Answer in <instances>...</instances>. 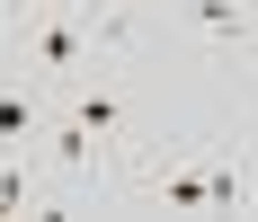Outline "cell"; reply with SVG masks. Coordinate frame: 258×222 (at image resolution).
Wrapping results in <instances>:
<instances>
[{
  "mask_svg": "<svg viewBox=\"0 0 258 222\" xmlns=\"http://www.w3.org/2000/svg\"><path fill=\"white\" fill-rule=\"evenodd\" d=\"M80 124H89V133H107V124H116V98H107V89H80V107H72Z\"/></svg>",
  "mask_w": 258,
  "mask_h": 222,
  "instance_id": "5",
  "label": "cell"
},
{
  "mask_svg": "<svg viewBox=\"0 0 258 222\" xmlns=\"http://www.w3.org/2000/svg\"><path fill=\"white\" fill-rule=\"evenodd\" d=\"M27 124H36V107H27V89H0V142L18 151V142H27Z\"/></svg>",
  "mask_w": 258,
  "mask_h": 222,
  "instance_id": "2",
  "label": "cell"
},
{
  "mask_svg": "<svg viewBox=\"0 0 258 222\" xmlns=\"http://www.w3.org/2000/svg\"><path fill=\"white\" fill-rule=\"evenodd\" d=\"M53 160H62V169H89V124H62V133H53Z\"/></svg>",
  "mask_w": 258,
  "mask_h": 222,
  "instance_id": "3",
  "label": "cell"
},
{
  "mask_svg": "<svg viewBox=\"0 0 258 222\" xmlns=\"http://www.w3.org/2000/svg\"><path fill=\"white\" fill-rule=\"evenodd\" d=\"M36 62H45V71H72V62H80V27L72 18H45V27H36Z\"/></svg>",
  "mask_w": 258,
  "mask_h": 222,
  "instance_id": "1",
  "label": "cell"
},
{
  "mask_svg": "<svg viewBox=\"0 0 258 222\" xmlns=\"http://www.w3.org/2000/svg\"><path fill=\"white\" fill-rule=\"evenodd\" d=\"M169 204H178V213H196V204H214V187H205L196 169H178V178H169Z\"/></svg>",
  "mask_w": 258,
  "mask_h": 222,
  "instance_id": "4",
  "label": "cell"
},
{
  "mask_svg": "<svg viewBox=\"0 0 258 222\" xmlns=\"http://www.w3.org/2000/svg\"><path fill=\"white\" fill-rule=\"evenodd\" d=\"M196 27H214V36H240V9H232V0H196Z\"/></svg>",
  "mask_w": 258,
  "mask_h": 222,
  "instance_id": "6",
  "label": "cell"
}]
</instances>
